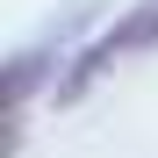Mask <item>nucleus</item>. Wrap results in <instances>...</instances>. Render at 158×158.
Segmentation results:
<instances>
[{"instance_id":"1","label":"nucleus","mask_w":158,"mask_h":158,"mask_svg":"<svg viewBox=\"0 0 158 158\" xmlns=\"http://www.w3.org/2000/svg\"><path fill=\"white\" fill-rule=\"evenodd\" d=\"M129 50H158V0H137V7H129V15H122L101 43H86V50H79V58H72V72L58 79V101H79L94 79H108V72L129 58Z\"/></svg>"}]
</instances>
